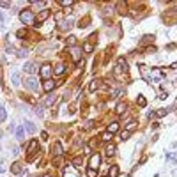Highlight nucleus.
<instances>
[{"mask_svg": "<svg viewBox=\"0 0 177 177\" xmlns=\"http://www.w3.org/2000/svg\"><path fill=\"white\" fill-rule=\"evenodd\" d=\"M20 20L25 23V25H34L36 23V18H34V13L30 9H25V11L20 13Z\"/></svg>", "mask_w": 177, "mask_h": 177, "instance_id": "1", "label": "nucleus"}, {"mask_svg": "<svg viewBox=\"0 0 177 177\" xmlns=\"http://www.w3.org/2000/svg\"><path fill=\"white\" fill-rule=\"evenodd\" d=\"M37 147H39V142L37 140H30V143L27 145V160H34V154L37 152Z\"/></svg>", "mask_w": 177, "mask_h": 177, "instance_id": "2", "label": "nucleus"}, {"mask_svg": "<svg viewBox=\"0 0 177 177\" xmlns=\"http://www.w3.org/2000/svg\"><path fill=\"white\" fill-rule=\"evenodd\" d=\"M25 87H27L28 90H37V87H39L37 78H36V76H28V78L25 80Z\"/></svg>", "mask_w": 177, "mask_h": 177, "instance_id": "3", "label": "nucleus"}, {"mask_svg": "<svg viewBox=\"0 0 177 177\" xmlns=\"http://www.w3.org/2000/svg\"><path fill=\"white\" fill-rule=\"evenodd\" d=\"M81 51H83V50H80V48H76V46L71 48V59H73L75 64H78V62L81 60Z\"/></svg>", "mask_w": 177, "mask_h": 177, "instance_id": "4", "label": "nucleus"}, {"mask_svg": "<svg viewBox=\"0 0 177 177\" xmlns=\"http://www.w3.org/2000/svg\"><path fill=\"white\" fill-rule=\"evenodd\" d=\"M99 163H101L99 154H92V156H90V161H89V166H90L92 170H98V168H99Z\"/></svg>", "mask_w": 177, "mask_h": 177, "instance_id": "5", "label": "nucleus"}, {"mask_svg": "<svg viewBox=\"0 0 177 177\" xmlns=\"http://www.w3.org/2000/svg\"><path fill=\"white\" fill-rule=\"evenodd\" d=\"M51 66L50 64H44L43 67H41V78H44V80H50V75H51Z\"/></svg>", "mask_w": 177, "mask_h": 177, "instance_id": "6", "label": "nucleus"}, {"mask_svg": "<svg viewBox=\"0 0 177 177\" xmlns=\"http://www.w3.org/2000/svg\"><path fill=\"white\" fill-rule=\"evenodd\" d=\"M55 87H57V83H55L53 80H51V78L43 81V89H44V92H51V90H53Z\"/></svg>", "mask_w": 177, "mask_h": 177, "instance_id": "7", "label": "nucleus"}, {"mask_svg": "<svg viewBox=\"0 0 177 177\" xmlns=\"http://www.w3.org/2000/svg\"><path fill=\"white\" fill-rule=\"evenodd\" d=\"M23 71L27 73L28 76H34V73H36V64H34V62H27V64L23 66Z\"/></svg>", "mask_w": 177, "mask_h": 177, "instance_id": "8", "label": "nucleus"}, {"mask_svg": "<svg viewBox=\"0 0 177 177\" xmlns=\"http://www.w3.org/2000/svg\"><path fill=\"white\" fill-rule=\"evenodd\" d=\"M14 137H16V140L22 142V140L25 138V129H23L22 126H16V128H14Z\"/></svg>", "mask_w": 177, "mask_h": 177, "instance_id": "9", "label": "nucleus"}, {"mask_svg": "<svg viewBox=\"0 0 177 177\" xmlns=\"http://www.w3.org/2000/svg\"><path fill=\"white\" fill-rule=\"evenodd\" d=\"M50 16V11H48V9H43V11H39V14H37V20H36V23L34 25H37L39 22H44V20Z\"/></svg>", "mask_w": 177, "mask_h": 177, "instance_id": "10", "label": "nucleus"}, {"mask_svg": "<svg viewBox=\"0 0 177 177\" xmlns=\"http://www.w3.org/2000/svg\"><path fill=\"white\" fill-rule=\"evenodd\" d=\"M51 151H53V154L57 156V158H59V156H62V143H60V142H55L53 147H51Z\"/></svg>", "mask_w": 177, "mask_h": 177, "instance_id": "11", "label": "nucleus"}, {"mask_svg": "<svg viewBox=\"0 0 177 177\" xmlns=\"http://www.w3.org/2000/svg\"><path fill=\"white\" fill-rule=\"evenodd\" d=\"M99 87H101V80H98V78H96V80H92V81H90L89 90H90V92H96Z\"/></svg>", "mask_w": 177, "mask_h": 177, "instance_id": "12", "label": "nucleus"}, {"mask_svg": "<svg viewBox=\"0 0 177 177\" xmlns=\"http://www.w3.org/2000/svg\"><path fill=\"white\" fill-rule=\"evenodd\" d=\"M126 108H128V105L126 103H119V105L115 106V113L120 117V115H124V112H126Z\"/></svg>", "mask_w": 177, "mask_h": 177, "instance_id": "13", "label": "nucleus"}, {"mask_svg": "<svg viewBox=\"0 0 177 177\" xmlns=\"http://www.w3.org/2000/svg\"><path fill=\"white\" fill-rule=\"evenodd\" d=\"M122 71H128V67H126V59H119V60H117V73H122Z\"/></svg>", "mask_w": 177, "mask_h": 177, "instance_id": "14", "label": "nucleus"}, {"mask_svg": "<svg viewBox=\"0 0 177 177\" xmlns=\"http://www.w3.org/2000/svg\"><path fill=\"white\" fill-rule=\"evenodd\" d=\"M23 124H25V126H23V129H25V131H27L28 135H32V133L36 131V126H34V124L30 122V120H25Z\"/></svg>", "mask_w": 177, "mask_h": 177, "instance_id": "15", "label": "nucleus"}, {"mask_svg": "<svg viewBox=\"0 0 177 177\" xmlns=\"http://www.w3.org/2000/svg\"><path fill=\"white\" fill-rule=\"evenodd\" d=\"M11 172H13V174H22V172H23L22 163H13V165H11Z\"/></svg>", "mask_w": 177, "mask_h": 177, "instance_id": "16", "label": "nucleus"}, {"mask_svg": "<svg viewBox=\"0 0 177 177\" xmlns=\"http://www.w3.org/2000/svg\"><path fill=\"white\" fill-rule=\"evenodd\" d=\"M119 131V122H112V124H108V128H106V133H117Z\"/></svg>", "mask_w": 177, "mask_h": 177, "instance_id": "17", "label": "nucleus"}, {"mask_svg": "<svg viewBox=\"0 0 177 177\" xmlns=\"http://www.w3.org/2000/svg\"><path fill=\"white\" fill-rule=\"evenodd\" d=\"M64 71H66V66L64 64H57L55 67H53V73L57 76H60V75H64Z\"/></svg>", "mask_w": 177, "mask_h": 177, "instance_id": "18", "label": "nucleus"}, {"mask_svg": "<svg viewBox=\"0 0 177 177\" xmlns=\"http://www.w3.org/2000/svg\"><path fill=\"white\" fill-rule=\"evenodd\" d=\"M137 126H138L137 120H129V122L126 124V131H131V133H133L135 129H137Z\"/></svg>", "mask_w": 177, "mask_h": 177, "instance_id": "19", "label": "nucleus"}, {"mask_svg": "<svg viewBox=\"0 0 177 177\" xmlns=\"http://www.w3.org/2000/svg\"><path fill=\"white\" fill-rule=\"evenodd\" d=\"M83 51H85V53H92V51H94V43H85L83 44Z\"/></svg>", "mask_w": 177, "mask_h": 177, "instance_id": "20", "label": "nucleus"}, {"mask_svg": "<svg viewBox=\"0 0 177 177\" xmlns=\"http://www.w3.org/2000/svg\"><path fill=\"white\" fill-rule=\"evenodd\" d=\"M115 151H117V147H115V145H112V143H108L106 145V156H113V154H115Z\"/></svg>", "mask_w": 177, "mask_h": 177, "instance_id": "21", "label": "nucleus"}, {"mask_svg": "<svg viewBox=\"0 0 177 177\" xmlns=\"http://www.w3.org/2000/svg\"><path fill=\"white\" fill-rule=\"evenodd\" d=\"M108 177H119V166L113 165L110 168V172H108Z\"/></svg>", "mask_w": 177, "mask_h": 177, "instance_id": "22", "label": "nucleus"}, {"mask_svg": "<svg viewBox=\"0 0 177 177\" xmlns=\"http://www.w3.org/2000/svg\"><path fill=\"white\" fill-rule=\"evenodd\" d=\"M11 83H13L14 87H18V85H20V75H18V73H13V76H11Z\"/></svg>", "mask_w": 177, "mask_h": 177, "instance_id": "23", "label": "nucleus"}, {"mask_svg": "<svg viewBox=\"0 0 177 177\" xmlns=\"http://www.w3.org/2000/svg\"><path fill=\"white\" fill-rule=\"evenodd\" d=\"M55 99H57V96H48L46 99H44V106H51L55 103Z\"/></svg>", "mask_w": 177, "mask_h": 177, "instance_id": "24", "label": "nucleus"}, {"mask_svg": "<svg viewBox=\"0 0 177 177\" xmlns=\"http://www.w3.org/2000/svg\"><path fill=\"white\" fill-rule=\"evenodd\" d=\"M5 117H7V112H5V108L0 105V122L2 120H5Z\"/></svg>", "mask_w": 177, "mask_h": 177, "instance_id": "25", "label": "nucleus"}, {"mask_svg": "<svg viewBox=\"0 0 177 177\" xmlns=\"http://www.w3.org/2000/svg\"><path fill=\"white\" fill-rule=\"evenodd\" d=\"M131 135H133L131 131H122V133H120V140H128Z\"/></svg>", "mask_w": 177, "mask_h": 177, "instance_id": "26", "label": "nucleus"}, {"mask_svg": "<svg viewBox=\"0 0 177 177\" xmlns=\"http://www.w3.org/2000/svg\"><path fill=\"white\" fill-rule=\"evenodd\" d=\"M83 163V160H81V156H78V158H75V160H73V165H75V166H80Z\"/></svg>", "mask_w": 177, "mask_h": 177, "instance_id": "27", "label": "nucleus"}, {"mask_svg": "<svg viewBox=\"0 0 177 177\" xmlns=\"http://www.w3.org/2000/svg\"><path fill=\"white\" fill-rule=\"evenodd\" d=\"M75 43H76V37H73V36H69V37H67V44H69V46L73 48V46H75Z\"/></svg>", "mask_w": 177, "mask_h": 177, "instance_id": "28", "label": "nucleus"}, {"mask_svg": "<svg viewBox=\"0 0 177 177\" xmlns=\"http://www.w3.org/2000/svg\"><path fill=\"white\" fill-rule=\"evenodd\" d=\"M69 23L73 25V18H71V20H66V22H62V23H60V27H62V28H67V27H69Z\"/></svg>", "mask_w": 177, "mask_h": 177, "instance_id": "29", "label": "nucleus"}, {"mask_svg": "<svg viewBox=\"0 0 177 177\" xmlns=\"http://www.w3.org/2000/svg\"><path fill=\"white\" fill-rule=\"evenodd\" d=\"M27 55H28V51H27L25 48H23V50H20V51H18V57H22V59H23V57H27Z\"/></svg>", "mask_w": 177, "mask_h": 177, "instance_id": "30", "label": "nucleus"}, {"mask_svg": "<svg viewBox=\"0 0 177 177\" xmlns=\"http://www.w3.org/2000/svg\"><path fill=\"white\" fill-rule=\"evenodd\" d=\"M138 105H140V106H145V105H147V101H145V98H143V96H140V98H138Z\"/></svg>", "mask_w": 177, "mask_h": 177, "instance_id": "31", "label": "nucleus"}, {"mask_svg": "<svg viewBox=\"0 0 177 177\" xmlns=\"http://www.w3.org/2000/svg\"><path fill=\"white\" fill-rule=\"evenodd\" d=\"M166 113H168V110H166V108H161V110L158 112V117H165Z\"/></svg>", "mask_w": 177, "mask_h": 177, "instance_id": "32", "label": "nucleus"}, {"mask_svg": "<svg viewBox=\"0 0 177 177\" xmlns=\"http://www.w3.org/2000/svg\"><path fill=\"white\" fill-rule=\"evenodd\" d=\"M27 36V30H18L16 32V37H25Z\"/></svg>", "mask_w": 177, "mask_h": 177, "instance_id": "33", "label": "nucleus"}, {"mask_svg": "<svg viewBox=\"0 0 177 177\" xmlns=\"http://www.w3.org/2000/svg\"><path fill=\"white\" fill-rule=\"evenodd\" d=\"M110 138H112V135H110V133H105V135H103V142H106V143H108V142H110Z\"/></svg>", "mask_w": 177, "mask_h": 177, "instance_id": "34", "label": "nucleus"}, {"mask_svg": "<svg viewBox=\"0 0 177 177\" xmlns=\"http://www.w3.org/2000/svg\"><path fill=\"white\" fill-rule=\"evenodd\" d=\"M60 5H64V7H69V5H73V2H71V0H62V2H60Z\"/></svg>", "mask_w": 177, "mask_h": 177, "instance_id": "35", "label": "nucleus"}, {"mask_svg": "<svg viewBox=\"0 0 177 177\" xmlns=\"http://www.w3.org/2000/svg\"><path fill=\"white\" fill-rule=\"evenodd\" d=\"M36 113H37V115H39V117H43V113H44V110H43V108H41V106H37V108H36Z\"/></svg>", "mask_w": 177, "mask_h": 177, "instance_id": "36", "label": "nucleus"}, {"mask_svg": "<svg viewBox=\"0 0 177 177\" xmlns=\"http://www.w3.org/2000/svg\"><path fill=\"white\" fill-rule=\"evenodd\" d=\"M87 174H89V177H94V175H96V170H92V168H89V172H87Z\"/></svg>", "mask_w": 177, "mask_h": 177, "instance_id": "37", "label": "nucleus"}, {"mask_svg": "<svg viewBox=\"0 0 177 177\" xmlns=\"http://www.w3.org/2000/svg\"><path fill=\"white\" fill-rule=\"evenodd\" d=\"M9 5H11L9 2H0V7H9Z\"/></svg>", "mask_w": 177, "mask_h": 177, "instance_id": "38", "label": "nucleus"}, {"mask_svg": "<svg viewBox=\"0 0 177 177\" xmlns=\"http://www.w3.org/2000/svg\"><path fill=\"white\" fill-rule=\"evenodd\" d=\"M4 23V13H0V25Z\"/></svg>", "mask_w": 177, "mask_h": 177, "instance_id": "39", "label": "nucleus"}, {"mask_svg": "<svg viewBox=\"0 0 177 177\" xmlns=\"http://www.w3.org/2000/svg\"><path fill=\"white\" fill-rule=\"evenodd\" d=\"M172 69H177V62H174V64H172Z\"/></svg>", "mask_w": 177, "mask_h": 177, "instance_id": "40", "label": "nucleus"}, {"mask_svg": "<svg viewBox=\"0 0 177 177\" xmlns=\"http://www.w3.org/2000/svg\"><path fill=\"white\" fill-rule=\"evenodd\" d=\"M2 172H4V166H2V165H0V174H2Z\"/></svg>", "mask_w": 177, "mask_h": 177, "instance_id": "41", "label": "nucleus"}, {"mask_svg": "<svg viewBox=\"0 0 177 177\" xmlns=\"http://www.w3.org/2000/svg\"><path fill=\"white\" fill-rule=\"evenodd\" d=\"M43 177H53V175H51V174H46V175H43Z\"/></svg>", "mask_w": 177, "mask_h": 177, "instance_id": "42", "label": "nucleus"}, {"mask_svg": "<svg viewBox=\"0 0 177 177\" xmlns=\"http://www.w3.org/2000/svg\"><path fill=\"white\" fill-rule=\"evenodd\" d=\"M0 137H2V131H0Z\"/></svg>", "mask_w": 177, "mask_h": 177, "instance_id": "43", "label": "nucleus"}]
</instances>
